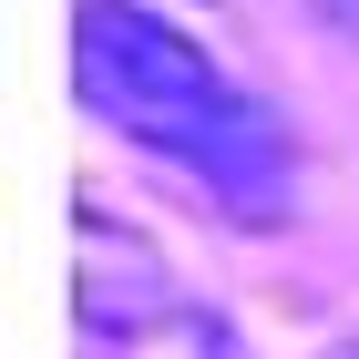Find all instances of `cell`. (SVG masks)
<instances>
[{
  "mask_svg": "<svg viewBox=\"0 0 359 359\" xmlns=\"http://www.w3.org/2000/svg\"><path fill=\"white\" fill-rule=\"evenodd\" d=\"M72 247H83V277H72V298H83V329L93 339H154L175 318V277H165V257L144 247L134 226H113L103 205H83L72 216Z\"/></svg>",
  "mask_w": 359,
  "mask_h": 359,
  "instance_id": "obj_2",
  "label": "cell"
},
{
  "mask_svg": "<svg viewBox=\"0 0 359 359\" xmlns=\"http://www.w3.org/2000/svg\"><path fill=\"white\" fill-rule=\"evenodd\" d=\"M318 359H359V339H339V349H318Z\"/></svg>",
  "mask_w": 359,
  "mask_h": 359,
  "instance_id": "obj_4",
  "label": "cell"
},
{
  "mask_svg": "<svg viewBox=\"0 0 359 359\" xmlns=\"http://www.w3.org/2000/svg\"><path fill=\"white\" fill-rule=\"evenodd\" d=\"M318 11H329V21H339V31L359 41V0H318Z\"/></svg>",
  "mask_w": 359,
  "mask_h": 359,
  "instance_id": "obj_3",
  "label": "cell"
},
{
  "mask_svg": "<svg viewBox=\"0 0 359 359\" xmlns=\"http://www.w3.org/2000/svg\"><path fill=\"white\" fill-rule=\"evenodd\" d=\"M72 62H83V103L103 113L113 134H134L144 154L185 165L226 216L267 226L277 205H287V134H277L267 103L236 93L175 21H154L134 0H83Z\"/></svg>",
  "mask_w": 359,
  "mask_h": 359,
  "instance_id": "obj_1",
  "label": "cell"
}]
</instances>
